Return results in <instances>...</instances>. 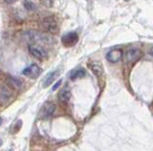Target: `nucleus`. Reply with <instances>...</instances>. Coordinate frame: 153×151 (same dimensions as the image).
Segmentation results:
<instances>
[{
	"label": "nucleus",
	"instance_id": "obj_1",
	"mask_svg": "<svg viewBox=\"0 0 153 151\" xmlns=\"http://www.w3.org/2000/svg\"><path fill=\"white\" fill-rule=\"evenodd\" d=\"M27 38L30 39L31 41H35L37 43L41 44H51L53 42V38L45 33H40L37 31H28L27 32Z\"/></svg>",
	"mask_w": 153,
	"mask_h": 151
},
{
	"label": "nucleus",
	"instance_id": "obj_2",
	"mask_svg": "<svg viewBox=\"0 0 153 151\" xmlns=\"http://www.w3.org/2000/svg\"><path fill=\"white\" fill-rule=\"evenodd\" d=\"M29 51L33 56L39 59V60H44L48 57L47 51L38 44H32L29 46Z\"/></svg>",
	"mask_w": 153,
	"mask_h": 151
},
{
	"label": "nucleus",
	"instance_id": "obj_3",
	"mask_svg": "<svg viewBox=\"0 0 153 151\" xmlns=\"http://www.w3.org/2000/svg\"><path fill=\"white\" fill-rule=\"evenodd\" d=\"M42 27H43L48 32L52 34H56L58 32V25L56 19L52 16H48V17L44 18L42 21Z\"/></svg>",
	"mask_w": 153,
	"mask_h": 151
},
{
	"label": "nucleus",
	"instance_id": "obj_4",
	"mask_svg": "<svg viewBox=\"0 0 153 151\" xmlns=\"http://www.w3.org/2000/svg\"><path fill=\"white\" fill-rule=\"evenodd\" d=\"M40 73H41V68L37 64H32L31 66H29L28 68H26L23 70V74L25 76L33 78V79L37 78L40 75Z\"/></svg>",
	"mask_w": 153,
	"mask_h": 151
},
{
	"label": "nucleus",
	"instance_id": "obj_5",
	"mask_svg": "<svg viewBox=\"0 0 153 151\" xmlns=\"http://www.w3.org/2000/svg\"><path fill=\"white\" fill-rule=\"evenodd\" d=\"M12 98V92L8 87L0 86V105L8 104Z\"/></svg>",
	"mask_w": 153,
	"mask_h": 151
},
{
	"label": "nucleus",
	"instance_id": "obj_6",
	"mask_svg": "<svg viewBox=\"0 0 153 151\" xmlns=\"http://www.w3.org/2000/svg\"><path fill=\"white\" fill-rule=\"evenodd\" d=\"M78 40H79V35L77 34V32L71 31L68 32V33L64 34L61 38V41L64 46L66 47H71V46H74L77 43Z\"/></svg>",
	"mask_w": 153,
	"mask_h": 151
},
{
	"label": "nucleus",
	"instance_id": "obj_7",
	"mask_svg": "<svg viewBox=\"0 0 153 151\" xmlns=\"http://www.w3.org/2000/svg\"><path fill=\"white\" fill-rule=\"evenodd\" d=\"M55 109H56V106L52 102H46L41 108L40 114L43 118H49L50 116L53 115V113L55 112Z\"/></svg>",
	"mask_w": 153,
	"mask_h": 151
},
{
	"label": "nucleus",
	"instance_id": "obj_8",
	"mask_svg": "<svg viewBox=\"0 0 153 151\" xmlns=\"http://www.w3.org/2000/svg\"><path fill=\"white\" fill-rule=\"evenodd\" d=\"M122 57H123V51L120 49H115V50L110 51L106 54L107 61H109L110 63H117V62L121 60Z\"/></svg>",
	"mask_w": 153,
	"mask_h": 151
},
{
	"label": "nucleus",
	"instance_id": "obj_9",
	"mask_svg": "<svg viewBox=\"0 0 153 151\" xmlns=\"http://www.w3.org/2000/svg\"><path fill=\"white\" fill-rule=\"evenodd\" d=\"M140 54H141V51H140L139 49H131L126 52L125 60L128 63H134L140 58Z\"/></svg>",
	"mask_w": 153,
	"mask_h": 151
},
{
	"label": "nucleus",
	"instance_id": "obj_10",
	"mask_svg": "<svg viewBox=\"0 0 153 151\" xmlns=\"http://www.w3.org/2000/svg\"><path fill=\"white\" fill-rule=\"evenodd\" d=\"M70 98H71V90L68 87L62 88L60 91V93H58V100L61 103H67V102H69Z\"/></svg>",
	"mask_w": 153,
	"mask_h": 151
},
{
	"label": "nucleus",
	"instance_id": "obj_11",
	"mask_svg": "<svg viewBox=\"0 0 153 151\" xmlns=\"http://www.w3.org/2000/svg\"><path fill=\"white\" fill-rule=\"evenodd\" d=\"M90 68L91 70H92L93 73L96 75V76L100 77L102 76V73H103V68H102V64L100 63V62H92V63L90 64Z\"/></svg>",
	"mask_w": 153,
	"mask_h": 151
},
{
	"label": "nucleus",
	"instance_id": "obj_12",
	"mask_svg": "<svg viewBox=\"0 0 153 151\" xmlns=\"http://www.w3.org/2000/svg\"><path fill=\"white\" fill-rule=\"evenodd\" d=\"M57 75H58V71L57 70L53 71V72H50V73H49L47 76L45 77L44 82H43V87H48L55 81V79L57 78Z\"/></svg>",
	"mask_w": 153,
	"mask_h": 151
},
{
	"label": "nucleus",
	"instance_id": "obj_13",
	"mask_svg": "<svg viewBox=\"0 0 153 151\" xmlns=\"http://www.w3.org/2000/svg\"><path fill=\"white\" fill-rule=\"evenodd\" d=\"M83 76H85V71L82 68H80V70H77L73 71L71 73V79L72 80H76V79H79V78H82Z\"/></svg>",
	"mask_w": 153,
	"mask_h": 151
},
{
	"label": "nucleus",
	"instance_id": "obj_14",
	"mask_svg": "<svg viewBox=\"0 0 153 151\" xmlns=\"http://www.w3.org/2000/svg\"><path fill=\"white\" fill-rule=\"evenodd\" d=\"M23 5H24V8L27 10V11H29V12L35 11V8H37V7H35V3L30 1V0H25L24 3H23Z\"/></svg>",
	"mask_w": 153,
	"mask_h": 151
},
{
	"label": "nucleus",
	"instance_id": "obj_15",
	"mask_svg": "<svg viewBox=\"0 0 153 151\" xmlns=\"http://www.w3.org/2000/svg\"><path fill=\"white\" fill-rule=\"evenodd\" d=\"M10 84H11L15 88H20L21 87V82L16 79V78H12V77L10 78Z\"/></svg>",
	"mask_w": 153,
	"mask_h": 151
},
{
	"label": "nucleus",
	"instance_id": "obj_16",
	"mask_svg": "<svg viewBox=\"0 0 153 151\" xmlns=\"http://www.w3.org/2000/svg\"><path fill=\"white\" fill-rule=\"evenodd\" d=\"M42 4L46 6L47 8H51L53 6V1L52 0H42Z\"/></svg>",
	"mask_w": 153,
	"mask_h": 151
},
{
	"label": "nucleus",
	"instance_id": "obj_17",
	"mask_svg": "<svg viewBox=\"0 0 153 151\" xmlns=\"http://www.w3.org/2000/svg\"><path fill=\"white\" fill-rule=\"evenodd\" d=\"M60 84H61V80H60V81H58L56 85H55L54 87H53V90H57V87L60 86Z\"/></svg>",
	"mask_w": 153,
	"mask_h": 151
},
{
	"label": "nucleus",
	"instance_id": "obj_18",
	"mask_svg": "<svg viewBox=\"0 0 153 151\" xmlns=\"http://www.w3.org/2000/svg\"><path fill=\"white\" fill-rule=\"evenodd\" d=\"M15 1H16V0H5V2L9 3V4H10V3H14V2H15Z\"/></svg>",
	"mask_w": 153,
	"mask_h": 151
},
{
	"label": "nucleus",
	"instance_id": "obj_19",
	"mask_svg": "<svg viewBox=\"0 0 153 151\" xmlns=\"http://www.w3.org/2000/svg\"><path fill=\"white\" fill-rule=\"evenodd\" d=\"M2 143H3V142H2V140H1V139H0V146H2Z\"/></svg>",
	"mask_w": 153,
	"mask_h": 151
},
{
	"label": "nucleus",
	"instance_id": "obj_20",
	"mask_svg": "<svg viewBox=\"0 0 153 151\" xmlns=\"http://www.w3.org/2000/svg\"><path fill=\"white\" fill-rule=\"evenodd\" d=\"M2 122H3V121H2L1 118H0V126H1V124H2Z\"/></svg>",
	"mask_w": 153,
	"mask_h": 151
},
{
	"label": "nucleus",
	"instance_id": "obj_21",
	"mask_svg": "<svg viewBox=\"0 0 153 151\" xmlns=\"http://www.w3.org/2000/svg\"><path fill=\"white\" fill-rule=\"evenodd\" d=\"M150 53L152 54V56H153V48H152V50H151V51H150Z\"/></svg>",
	"mask_w": 153,
	"mask_h": 151
},
{
	"label": "nucleus",
	"instance_id": "obj_22",
	"mask_svg": "<svg viewBox=\"0 0 153 151\" xmlns=\"http://www.w3.org/2000/svg\"><path fill=\"white\" fill-rule=\"evenodd\" d=\"M125 1H129V0H125Z\"/></svg>",
	"mask_w": 153,
	"mask_h": 151
}]
</instances>
